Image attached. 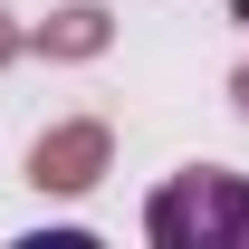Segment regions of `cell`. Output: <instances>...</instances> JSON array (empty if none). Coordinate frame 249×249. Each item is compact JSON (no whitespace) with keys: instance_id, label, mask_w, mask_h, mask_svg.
<instances>
[{"instance_id":"cell-1","label":"cell","mask_w":249,"mask_h":249,"mask_svg":"<svg viewBox=\"0 0 249 249\" xmlns=\"http://www.w3.org/2000/svg\"><path fill=\"white\" fill-rule=\"evenodd\" d=\"M144 240L154 249H249V173H230V163L163 173L144 201Z\"/></svg>"},{"instance_id":"cell-2","label":"cell","mask_w":249,"mask_h":249,"mask_svg":"<svg viewBox=\"0 0 249 249\" xmlns=\"http://www.w3.org/2000/svg\"><path fill=\"white\" fill-rule=\"evenodd\" d=\"M106 163H115V124L106 115H67V124H48L29 144V192H48V201H77V192H96L106 182Z\"/></svg>"},{"instance_id":"cell-3","label":"cell","mask_w":249,"mask_h":249,"mask_svg":"<svg viewBox=\"0 0 249 249\" xmlns=\"http://www.w3.org/2000/svg\"><path fill=\"white\" fill-rule=\"evenodd\" d=\"M29 48H38V58H58V67H87V58L115 48V10H106V0H58V10L29 29Z\"/></svg>"},{"instance_id":"cell-4","label":"cell","mask_w":249,"mask_h":249,"mask_svg":"<svg viewBox=\"0 0 249 249\" xmlns=\"http://www.w3.org/2000/svg\"><path fill=\"white\" fill-rule=\"evenodd\" d=\"M29 58V19H19V10H0V67H19Z\"/></svg>"},{"instance_id":"cell-5","label":"cell","mask_w":249,"mask_h":249,"mask_svg":"<svg viewBox=\"0 0 249 249\" xmlns=\"http://www.w3.org/2000/svg\"><path fill=\"white\" fill-rule=\"evenodd\" d=\"M230 106H240V124H249V58L230 67Z\"/></svg>"}]
</instances>
